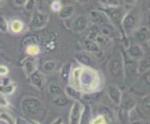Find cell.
Segmentation results:
<instances>
[{"instance_id": "obj_4", "label": "cell", "mask_w": 150, "mask_h": 124, "mask_svg": "<svg viewBox=\"0 0 150 124\" xmlns=\"http://www.w3.org/2000/svg\"><path fill=\"white\" fill-rule=\"evenodd\" d=\"M108 72L115 79H121L124 77V58L120 53H117L108 63Z\"/></svg>"}, {"instance_id": "obj_39", "label": "cell", "mask_w": 150, "mask_h": 124, "mask_svg": "<svg viewBox=\"0 0 150 124\" xmlns=\"http://www.w3.org/2000/svg\"><path fill=\"white\" fill-rule=\"evenodd\" d=\"M10 106V103L8 100L6 95L0 94V107L1 108H8Z\"/></svg>"}, {"instance_id": "obj_44", "label": "cell", "mask_w": 150, "mask_h": 124, "mask_svg": "<svg viewBox=\"0 0 150 124\" xmlns=\"http://www.w3.org/2000/svg\"><path fill=\"white\" fill-rule=\"evenodd\" d=\"M27 0H13V4L17 7H23Z\"/></svg>"}, {"instance_id": "obj_49", "label": "cell", "mask_w": 150, "mask_h": 124, "mask_svg": "<svg viewBox=\"0 0 150 124\" xmlns=\"http://www.w3.org/2000/svg\"><path fill=\"white\" fill-rule=\"evenodd\" d=\"M76 2H82L83 0H76Z\"/></svg>"}, {"instance_id": "obj_8", "label": "cell", "mask_w": 150, "mask_h": 124, "mask_svg": "<svg viewBox=\"0 0 150 124\" xmlns=\"http://www.w3.org/2000/svg\"><path fill=\"white\" fill-rule=\"evenodd\" d=\"M89 19L86 15H79L72 23V31L76 34H81L88 28Z\"/></svg>"}, {"instance_id": "obj_43", "label": "cell", "mask_w": 150, "mask_h": 124, "mask_svg": "<svg viewBox=\"0 0 150 124\" xmlns=\"http://www.w3.org/2000/svg\"><path fill=\"white\" fill-rule=\"evenodd\" d=\"M9 73V69L6 65H3V64H0V76H7Z\"/></svg>"}, {"instance_id": "obj_17", "label": "cell", "mask_w": 150, "mask_h": 124, "mask_svg": "<svg viewBox=\"0 0 150 124\" xmlns=\"http://www.w3.org/2000/svg\"><path fill=\"white\" fill-rule=\"evenodd\" d=\"M100 32H101L100 33L101 35H105V37H106L108 38H113L118 35V31H117V27L115 25H113L109 23L101 24Z\"/></svg>"}, {"instance_id": "obj_5", "label": "cell", "mask_w": 150, "mask_h": 124, "mask_svg": "<svg viewBox=\"0 0 150 124\" xmlns=\"http://www.w3.org/2000/svg\"><path fill=\"white\" fill-rule=\"evenodd\" d=\"M102 11L105 13L108 20H110L112 23H114L117 25H120L121 20L124 16V9L120 6L117 7H103L100 9Z\"/></svg>"}, {"instance_id": "obj_15", "label": "cell", "mask_w": 150, "mask_h": 124, "mask_svg": "<svg viewBox=\"0 0 150 124\" xmlns=\"http://www.w3.org/2000/svg\"><path fill=\"white\" fill-rule=\"evenodd\" d=\"M90 20L92 23L95 24H103L106 23H109V20H108L107 16L103 13L101 9H93L91 10L90 14H89Z\"/></svg>"}, {"instance_id": "obj_34", "label": "cell", "mask_w": 150, "mask_h": 124, "mask_svg": "<svg viewBox=\"0 0 150 124\" xmlns=\"http://www.w3.org/2000/svg\"><path fill=\"white\" fill-rule=\"evenodd\" d=\"M56 67H57V62L53 61V60H50V61H47L44 63L43 70L50 73V72H53L56 69Z\"/></svg>"}, {"instance_id": "obj_14", "label": "cell", "mask_w": 150, "mask_h": 124, "mask_svg": "<svg viewBox=\"0 0 150 124\" xmlns=\"http://www.w3.org/2000/svg\"><path fill=\"white\" fill-rule=\"evenodd\" d=\"M74 57L82 67H93L94 68L95 63L90 54L85 52H76Z\"/></svg>"}, {"instance_id": "obj_20", "label": "cell", "mask_w": 150, "mask_h": 124, "mask_svg": "<svg viewBox=\"0 0 150 124\" xmlns=\"http://www.w3.org/2000/svg\"><path fill=\"white\" fill-rule=\"evenodd\" d=\"M75 12V7L72 5H65V6H62L61 9L58 11L59 17L62 20H68L74 15Z\"/></svg>"}, {"instance_id": "obj_36", "label": "cell", "mask_w": 150, "mask_h": 124, "mask_svg": "<svg viewBox=\"0 0 150 124\" xmlns=\"http://www.w3.org/2000/svg\"><path fill=\"white\" fill-rule=\"evenodd\" d=\"M0 123L12 124V123H14V118H12L11 116L6 112L0 113Z\"/></svg>"}, {"instance_id": "obj_13", "label": "cell", "mask_w": 150, "mask_h": 124, "mask_svg": "<svg viewBox=\"0 0 150 124\" xmlns=\"http://www.w3.org/2000/svg\"><path fill=\"white\" fill-rule=\"evenodd\" d=\"M126 53L130 59L133 61H138L144 55V51L141 45L132 44V45H130L126 49Z\"/></svg>"}, {"instance_id": "obj_7", "label": "cell", "mask_w": 150, "mask_h": 124, "mask_svg": "<svg viewBox=\"0 0 150 124\" xmlns=\"http://www.w3.org/2000/svg\"><path fill=\"white\" fill-rule=\"evenodd\" d=\"M84 108V104L81 100H75L72 105L71 110L69 113V123L71 124H79L80 118Z\"/></svg>"}, {"instance_id": "obj_19", "label": "cell", "mask_w": 150, "mask_h": 124, "mask_svg": "<svg viewBox=\"0 0 150 124\" xmlns=\"http://www.w3.org/2000/svg\"><path fill=\"white\" fill-rule=\"evenodd\" d=\"M64 94L65 95L69 98V99H73V100H81V95L82 92L79 89L74 87L73 85H68L65 87L64 89Z\"/></svg>"}, {"instance_id": "obj_9", "label": "cell", "mask_w": 150, "mask_h": 124, "mask_svg": "<svg viewBox=\"0 0 150 124\" xmlns=\"http://www.w3.org/2000/svg\"><path fill=\"white\" fill-rule=\"evenodd\" d=\"M27 77H28L29 83L33 87L37 88V89L39 90V91L43 90L44 84H45V77L38 69L35 70L34 73H32Z\"/></svg>"}, {"instance_id": "obj_31", "label": "cell", "mask_w": 150, "mask_h": 124, "mask_svg": "<svg viewBox=\"0 0 150 124\" xmlns=\"http://www.w3.org/2000/svg\"><path fill=\"white\" fill-rule=\"evenodd\" d=\"M69 103V98H66V97H63V96H56V98L52 100V104L55 106H58V107H64L65 106L68 105Z\"/></svg>"}, {"instance_id": "obj_35", "label": "cell", "mask_w": 150, "mask_h": 124, "mask_svg": "<svg viewBox=\"0 0 150 124\" xmlns=\"http://www.w3.org/2000/svg\"><path fill=\"white\" fill-rule=\"evenodd\" d=\"M8 31V21L3 15H0V32L2 34H7Z\"/></svg>"}, {"instance_id": "obj_16", "label": "cell", "mask_w": 150, "mask_h": 124, "mask_svg": "<svg viewBox=\"0 0 150 124\" xmlns=\"http://www.w3.org/2000/svg\"><path fill=\"white\" fill-rule=\"evenodd\" d=\"M83 47L86 51L89 53H92L95 56H101L103 51L102 49L98 46V44L95 42L94 40H91L89 38H86L83 40Z\"/></svg>"}, {"instance_id": "obj_27", "label": "cell", "mask_w": 150, "mask_h": 124, "mask_svg": "<svg viewBox=\"0 0 150 124\" xmlns=\"http://www.w3.org/2000/svg\"><path fill=\"white\" fill-rule=\"evenodd\" d=\"M39 43V39L37 35H24L23 41H22V45L23 47H27L29 45H32V44H38Z\"/></svg>"}, {"instance_id": "obj_50", "label": "cell", "mask_w": 150, "mask_h": 124, "mask_svg": "<svg viewBox=\"0 0 150 124\" xmlns=\"http://www.w3.org/2000/svg\"><path fill=\"white\" fill-rule=\"evenodd\" d=\"M2 50V47H1V46H0V50Z\"/></svg>"}, {"instance_id": "obj_48", "label": "cell", "mask_w": 150, "mask_h": 124, "mask_svg": "<svg viewBox=\"0 0 150 124\" xmlns=\"http://www.w3.org/2000/svg\"><path fill=\"white\" fill-rule=\"evenodd\" d=\"M5 3V0H0V8H1Z\"/></svg>"}, {"instance_id": "obj_32", "label": "cell", "mask_w": 150, "mask_h": 124, "mask_svg": "<svg viewBox=\"0 0 150 124\" xmlns=\"http://www.w3.org/2000/svg\"><path fill=\"white\" fill-rule=\"evenodd\" d=\"M149 100H150V97H149V94H148L143 98L141 101V104H140V108H142V111H143V113L146 114V116L149 115V106H150Z\"/></svg>"}, {"instance_id": "obj_30", "label": "cell", "mask_w": 150, "mask_h": 124, "mask_svg": "<svg viewBox=\"0 0 150 124\" xmlns=\"http://www.w3.org/2000/svg\"><path fill=\"white\" fill-rule=\"evenodd\" d=\"M25 52L28 56H37L40 52V47L38 44H32L25 47Z\"/></svg>"}, {"instance_id": "obj_1", "label": "cell", "mask_w": 150, "mask_h": 124, "mask_svg": "<svg viewBox=\"0 0 150 124\" xmlns=\"http://www.w3.org/2000/svg\"><path fill=\"white\" fill-rule=\"evenodd\" d=\"M45 105L38 97L24 96L21 100V111L23 115L33 123H39L45 117Z\"/></svg>"}, {"instance_id": "obj_29", "label": "cell", "mask_w": 150, "mask_h": 124, "mask_svg": "<svg viewBox=\"0 0 150 124\" xmlns=\"http://www.w3.org/2000/svg\"><path fill=\"white\" fill-rule=\"evenodd\" d=\"M48 91L53 96H58V95H61L64 92V89L63 87L61 85L57 84V83H51L49 85L48 87Z\"/></svg>"}, {"instance_id": "obj_21", "label": "cell", "mask_w": 150, "mask_h": 124, "mask_svg": "<svg viewBox=\"0 0 150 124\" xmlns=\"http://www.w3.org/2000/svg\"><path fill=\"white\" fill-rule=\"evenodd\" d=\"M137 64V72L140 74H143L144 72L149 71V56H143V57L138 60Z\"/></svg>"}, {"instance_id": "obj_24", "label": "cell", "mask_w": 150, "mask_h": 124, "mask_svg": "<svg viewBox=\"0 0 150 124\" xmlns=\"http://www.w3.org/2000/svg\"><path fill=\"white\" fill-rule=\"evenodd\" d=\"M17 89V83L16 82H10L7 85H0V94L4 95H11L14 94V91Z\"/></svg>"}, {"instance_id": "obj_3", "label": "cell", "mask_w": 150, "mask_h": 124, "mask_svg": "<svg viewBox=\"0 0 150 124\" xmlns=\"http://www.w3.org/2000/svg\"><path fill=\"white\" fill-rule=\"evenodd\" d=\"M141 15L140 12L138 11L137 9H132L129 10L128 12H125L124 16L121 20L120 26L124 30V32L127 34H131L132 31L135 29L140 21Z\"/></svg>"}, {"instance_id": "obj_25", "label": "cell", "mask_w": 150, "mask_h": 124, "mask_svg": "<svg viewBox=\"0 0 150 124\" xmlns=\"http://www.w3.org/2000/svg\"><path fill=\"white\" fill-rule=\"evenodd\" d=\"M71 70H72V64L70 62H67L66 64H64L62 68L60 69V75L64 81H68L70 74H71Z\"/></svg>"}, {"instance_id": "obj_28", "label": "cell", "mask_w": 150, "mask_h": 124, "mask_svg": "<svg viewBox=\"0 0 150 124\" xmlns=\"http://www.w3.org/2000/svg\"><path fill=\"white\" fill-rule=\"evenodd\" d=\"M117 120L121 123H126L130 121V112H128L127 110L123 109V108L120 107L117 111Z\"/></svg>"}, {"instance_id": "obj_26", "label": "cell", "mask_w": 150, "mask_h": 124, "mask_svg": "<svg viewBox=\"0 0 150 124\" xmlns=\"http://www.w3.org/2000/svg\"><path fill=\"white\" fill-rule=\"evenodd\" d=\"M91 108L90 106H85L84 105V108H83V112H82V115L80 118V123H90L91 120Z\"/></svg>"}, {"instance_id": "obj_11", "label": "cell", "mask_w": 150, "mask_h": 124, "mask_svg": "<svg viewBox=\"0 0 150 124\" xmlns=\"http://www.w3.org/2000/svg\"><path fill=\"white\" fill-rule=\"evenodd\" d=\"M131 34H132V38L138 43L149 41V28L147 26H137Z\"/></svg>"}, {"instance_id": "obj_37", "label": "cell", "mask_w": 150, "mask_h": 124, "mask_svg": "<svg viewBox=\"0 0 150 124\" xmlns=\"http://www.w3.org/2000/svg\"><path fill=\"white\" fill-rule=\"evenodd\" d=\"M103 7H117L120 6V0H99Z\"/></svg>"}, {"instance_id": "obj_6", "label": "cell", "mask_w": 150, "mask_h": 124, "mask_svg": "<svg viewBox=\"0 0 150 124\" xmlns=\"http://www.w3.org/2000/svg\"><path fill=\"white\" fill-rule=\"evenodd\" d=\"M50 21V15L40 12L39 10L35 11L31 17L30 23H29V27L31 29L35 30H39L43 29L44 27L47 26V24Z\"/></svg>"}, {"instance_id": "obj_33", "label": "cell", "mask_w": 150, "mask_h": 124, "mask_svg": "<svg viewBox=\"0 0 150 124\" xmlns=\"http://www.w3.org/2000/svg\"><path fill=\"white\" fill-rule=\"evenodd\" d=\"M93 40L98 44V46H99V47L102 49L103 47H105V46L108 44V40H109V38L105 37V35H101V34H97V35H96Z\"/></svg>"}, {"instance_id": "obj_47", "label": "cell", "mask_w": 150, "mask_h": 124, "mask_svg": "<svg viewBox=\"0 0 150 124\" xmlns=\"http://www.w3.org/2000/svg\"><path fill=\"white\" fill-rule=\"evenodd\" d=\"M51 123H64V120H63V118H61V117H59V118H56L55 120L51 122Z\"/></svg>"}, {"instance_id": "obj_45", "label": "cell", "mask_w": 150, "mask_h": 124, "mask_svg": "<svg viewBox=\"0 0 150 124\" xmlns=\"http://www.w3.org/2000/svg\"><path fill=\"white\" fill-rule=\"evenodd\" d=\"M11 82V79H10V77H8L6 76H4V77L1 79V84L0 85H7L8 83Z\"/></svg>"}, {"instance_id": "obj_40", "label": "cell", "mask_w": 150, "mask_h": 124, "mask_svg": "<svg viewBox=\"0 0 150 124\" xmlns=\"http://www.w3.org/2000/svg\"><path fill=\"white\" fill-rule=\"evenodd\" d=\"M62 2L60 0H52V2L50 4V9L53 12H58L62 8Z\"/></svg>"}, {"instance_id": "obj_18", "label": "cell", "mask_w": 150, "mask_h": 124, "mask_svg": "<svg viewBox=\"0 0 150 124\" xmlns=\"http://www.w3.org/2000/svg\"><path fill=\"white\" fill-rule=\"evenodd\" d=\"M24 23L23 21H21L17 18L11 20V22L8 23V30L14 35H18L23 32Z\"/></svg>"}, {"instance_id": "obj_12", "label": "cell", "mask_w": 150, "mask_h": 124, "mask_svg": "<svg viewBox=\"0 0 150 124\" xmlns=\"http://www.w3.org/2000/svg\"><path fill=\"white\" fill-rule=\"evenodd\" d=\"M22 67L24 74L28 77L32 73H34L35 70H38V61L35 58V56L25 57L22 62Z\"/></svg>"}, {"instance_id": "obj_22", "label": "cell", "mask_w": 150, "mask_h": 124, "mask_svg": "<svg viewBox=\"0 0 150 124\" xmlns=\"http://www.w3.org/2000/svg\"><path fill=\"white\" fill-rule=\"evenodd\" d=\"M80 72H81V67H76L71 70V74L69 79L71 81V85L79 89V77H80Z\"/></svg>"}, {"instance_id": "obj_41", "label": "cell", "mask_w": 150, "mask_h": 124, "mask_svg": "<svg viewBox=\"0 0 150 124\" xmlns=\"http://www.w3.org/2000/svg\"><path fill=\"white\" fill-rule=\"evenodd\" d=\"M35 0H27L26 3L24 4L23 8L25 9V10H27V11H31V10H33L35 8Z\"/></svg>"}, {"instance_id": "obj_23", "label": "cell", "mask_w": 150, "mask_h": 124, "mask_svg": "<svg viewBox=\"0 0 150 124\" xmlns=\"http://www.w3.org/2000/svg\"><path fill=\"white\" fill-rule=\"evenodd\" d=\"M120 106L121 108H123V109H125L128 112L131 113V111L132 109H134V107L136 106V101L131 97H126V99H124V100L121 98V102L120 104Z\"/></svg>"}, {"instance_id": "obj_2", "label": "cell", "mask_w": 150, "mask_h": 124, "mask_svg": "<svg viewBox=\"0 0 150 124\" xmlns=\"http://www.w3.org/2000/svg\"><path fill=\"white\" fill-rule=\"evenodd\" d=\"M100 75L93 67H81L79 77V90L83 92H91L100 86Z\"/></svg>"}, {"instance_id": "obj_46", "label": "cell", "mask_w": 150, "mask_h": 124, "mask_svg": "<svg viewBox=\"0 0 150 124\" xmlns=\"http://www.w3.org/2000/svg\"><path fill=\"white\" fill-rule=\"evenodd\" d=\"M123 2L127 6H134L137 3V0H123Z\"/></svg>"}, {"instance_id": "obj_38", "label": "cell", "mask_w": 150, "mask_h": 124, "mask_svg": "<svg viewBox=\"0 0 150 124\" xmlns=\"http://www.w3.org/2000/svg\"><path fill=\"white\" fill-rule=\"evenodd\" d=\"M107 122H108V120L105 115H98L96 118H91L90 123L91 124H105Z\"/></svg>"}, {"instance_id": "obj_10", "label": "cell", "mask_w": 150, "mask_h": 124, "mask_svg": "<svg viewBox=\"0 0 150 124\" xmlns=\"http://www.w3.org/2000/svg\"><path fill=\"white\" fill-rule=\"evenodd\" d=\"M106 94L114 105L120 106L122 95H123L120 87H117V85H114V84L109 85L106 89Z\"/></svg>"}, {"instance_id": "obj_42", "label": "cell", "mask_w": 150, "mask_h": 124, "mask_svg": "<svg viewBox=\"0 0 150 124\" xmlns=\"http://www.w3.org/2000/svg\"><path fill=\"white\" fill-rule=\"evenodd\" d=\"M14 123L15 124H29V123H33L30 120L26 118L25 117H17L14 118Z\"/></svg>"}]
</instances>
